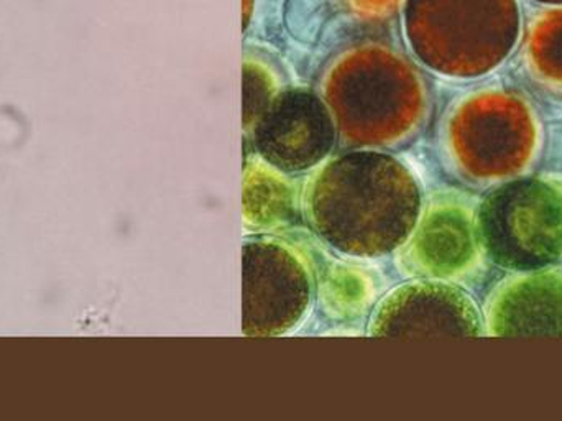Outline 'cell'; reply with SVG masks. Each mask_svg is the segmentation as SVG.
Listing matches in <instances>:
<instances>
[{
  "mask_svg": "<svg viewBox=\"0 0 562 421\" xmlns=\"http://www.w3.org/2000/svg\"><path fill=\"white\" fill-rule=\"evenodd\" d=\"M484 232L502 264H547L562 251V200L547 185H512L488 201Z\"/></svg>",
  "mask_w": 562,
  "mask_h": 421,
  "instance_id": "1",
  "label": "cell"
}]
</instances>
